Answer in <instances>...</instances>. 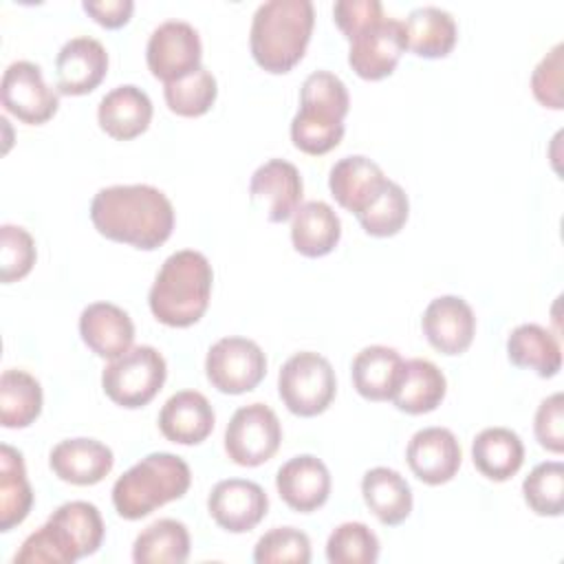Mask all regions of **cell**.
<instances>
[{"label": "cell", "mask_w": 564, "mask_h": 564, "mask_svg": "<svg viewBox=\"0 0 564 564\" xmlns=\"http://www.w3.org/2000/svg\"><path fill=\"white\" fill-rule=\"evenodd\" d=\"M90 220L101 236L152 251L172 236L174 207L159 187L110 185L93 196Z\"/></svg>", "instance_id": "obj_1"}, {"label": "cell", "mask_w": 564, "mask_h": 564, "mask_svg": "<svg viewBox=\"0 0 564 564\" xmlns=\"http://www.w3.org/2000/svg\"><path fill=\"white\" fill-rule=\"evenodd\" d=\"M212 282V264L200 251L181 249L167 256L148 293L152 315L172 328L196 324L209 306Z\"/></svg>", "instance_id": "obj_2"}, {"label": "cell", "mask_w": 564, "mask_h": 564, "mask_svg": "<svg viewBox=\"0 0 564 564\" xmlns=\"http://www.w3.org/2000/svg\"><path fill=\"white\" fill-rule=\"evenodd\" d=\"M315 24L311 0L262 2L251 20L249 46L256 64L269 73H289L308 46Z\"/></svg>", "instance_id": "obj_3"}, {"label": "cell", "mask_w": 564, "mask_h": 564, "mask_svg": "<svg viewBox=\"0 0 564 564\" xmlns=\"http://www.w3.org/2000/svg\"><path fill=\"white\" fill-rule=\"evenodd\" d=\"M350 97L346 84L328 73H311L300 90V110L291 121V141L297 150L319 156L339 145L344 137V117Z\"/></svg>", "instance_id": "obj_4"}, {"label": "cell", "mask_w": 564, "mask_h": 564, "mask_svg": "<svg viewBox=\"0 0 564 564\" xmlns=\"http://www.w3.org/2000/svg\"><path fill=\"white\" fill-rule=\"evenodd\" d=\"M192 485L189 465L170 452H154L134 463L112 485V505L126 520H141L178 500Z\"/></svg>", "instance_id": "obj_5"}, {"label": "cell", "mask_w": 564, "mask_h": 564, "mask_svg": "<svg viewBox=\"0 0 564 564\" xmlns=\"http://www.w3.org/2000/svg\"><path fill=\"white\" fill-rule=\"evenodd\" d=\"M165 377L167 366L156 348L132 346L106 364L101 372V388L112 403L137 410L159 394Z\"/></svg>", "instance_id": "obj_6"}, {"label": "cell", "mask_w": 564, "mask_h": 564, "mask_svg": "<svg viewBox=\"0 0 564 564\" xmlns=\"http://www.w3.org/2000/svg\"><path fill=\"white\" fill-rule=\"evenodd\" d=\"M278 392L289 412L297 416H317L335 399V370L319 352H295L280 368Z\"/></svg>", "instance_id": "obj_7"}, {"label": "cell", "mask_w": 564, "mask_h": 564, "mask_svg": "<svg viewBox=\"0 0 564 564\" xmlns=\"http://www.w3.org/2000/svg\"><path fill=\"white\" fill-rule=\"evenodd\" d=\"M282 425L264 403H249L234 412L225 430V452L242 467L267 463L280 447Z\"/></svg>", "instance_id": "obj_8"}, {"label": "cell", "mask_w": 564, "mask_h": 564, "mask_svg": "<svg viewBox=\"0 0 564 564\" xmlns=\"http://www.w3.org/2000/svg\"><path fill=\"white\" fill-rule=\"evenodd\" d=\"M205 375L218 392L242 394L264 379L267 357L253 339L223 337L205 357Z\"/></svg>", "instance_id": "obj_9"}, {"label": "cell", "mask_w": 564, "mask_h": 564, "mask_svg": "<svg viewBox=\"0 0 564 564\" xmlns=\"http://www.w3.org/2000/svg\"><path fill=\"white\" fill-rule=\"evenodd\" d=\"M200 57L203 46L198 31L183 20L159 24L145 46L148 68L163 84L178 82L200 68Z\"/></svg>", "instance_id": "obj_10"}, {"label": "cell", "mask_w": 564, "mask_h": 564, "mask_svg": "<svg viewBox=\"0 0 564 564\" xmlns=\"http://www.w3.org/2000/svg\"><path fill=\"white\" fill-rule=\"evenodd\" d=\"M2 106L24 123L40 126L48 121L59 106V97L46 86L42 68L29 59L7 66L0 84Z\"/></svg>", "instance_id": "obj_11"}, {"label": "cell", "mask_w": 564, "mask_h": 564, "mask_svg": "<svg viewBox=\"0 0 564 564\" xmlns=\"http://www.w3.org/2000/svg\"><path fill=\"white\" fill-rule=\"evenodd\" d=\"M403 53V22L383 18L350 40L348 64L361 79L377 82L392 75Z\"/></svg>", "instance_id": "obj_12"}, {"label": "cell", "mask_w": 564, "mask_h": 564, "mask_svg": "<svg viewBox=\"0 0 564 564\" xmlns=\"http://www.w3.org/2000/svg\"><path fill=\"white\" fill-rule=\"evenodd\" d=\"M269 509L264 489L245 478H227L212 487L207 511L214 522L229 533H247L262 522Z\"/></svg>", "instance_id": "obj_13"}, {"label": "cell", "mask_w": 564, "mask_h": 564, "mask_svg": "<svg viewBox=\"0 0 564 564\" xmlns=\"http://www.w3.org/2000/svg\"><path fill=\"white\" fill-rule=\"evenodd\" d=\"M405 458L412 474L425 485L449 482L463 460L460 443L447 427H423L412 434Z\"/></svg>", "instance_id": "obj_14"}, {"label": "cell", "mask_w": 564, "mask_h": 564, "mask_svg": "<svg viewBox=\"0 0 564 564\" xmlns=\"http://www.w3.org/2000/svg\"><path fill=\"white\" fill-rule=\"evenodd\" d=\"M425 339L443 355L465 352L476 335V315L458 295L434 297L421 317Z\"/></svg>", "instance_id": "obj_15"}, {"label": "cell", "mask_w": 564, "mask_h": 564, "mask_svg": "<svg viewBox=\"0 0 564 564\" xmlns=\"http://www.w3.org/2000/svg\"><path fill=\"white\" fill-rule=\"evenodd\" d=\"M108 73L106 46L88 35L68 40L55 57L57 90L62 95H86L93 93Z\"/></svg>", "instance_id": "obj_16"}, {"label": "cell", "mask_w": 564, "mask_h": 564, "mask_svg": "<svg viewBox=\"0 0 564 564\" xmlns=\"http://www.w3.org/2000/svg\"><path fill=\"white\" fill-rule=\"evenodd\" d=\"M249 194L251 200L264 203L271 223H284L302 205L304 185L300 170L284 159H271L251 174Z\"/></svg>", "instance_id": "obj_17"}, {"label": "cell", "mask_w": 564, "mask_h": 564, "mask_svg": "<svg viewBox=\"0 0 564 564\" xmlns=\"http://www.w3.org/2000/svg\"><path fill=\"white\" fill-rule=\"evenodd\" d=\"M275 487L293 511L311 513L328 500L330 474L317 456L300 454L278 469Z\"/></svg>", "instance_id": "obj_18"}, {"label": "cell", "mask_w": 564, "mask_h": 564, "mask_svg": "<svg viewBox=\"0 0 564 564\" xmlns=\"http://www.w3.org/2000/svg\"><path fill=\"white\" fill-rule=\"evenodd\" d=\"M48 465L59 480L86 487L101 482L110 474L115 456L112 449L101 441L79 436L59 441L51 449Z\"/></svg>", "instance_id": "obj_19"}, {"label": "cell", "mask_w": 564, "mask_h": 564, "mask_svg": "<svg viewBox=\"0 0 564 564\" xmlns=\"http://www.w3.org/2000/svg\"><path fill=\"white\" fill-rule=\"evenodd\" d=\"M79 335L97 357L115 359L132 348L134 324L117 304L93 302L79 315Z\"/></svg>", "instance_id": "obj_20"}, {"label": "cell", "mask_w": 564, "mask_h": 564, "mask_svg": "<svg viewBox=\"0 0 564 564\" xmlns=\"http://www.w3.org/2000/svg\"><path fill=\"white\" fill-rule=\"evenodd\" d=\"M214 408L205 394L181 390L172 394L159 412L161 434L178 445H198L214 430Z\"/></svg>", "instance_id": "obj_21"}, {"label": "cell", "mask_w": 564, "mask_h": 564, "mask_svg": "<svg viewBox=\"0 0 564 564\" xmlns=\"http://www.w3.org/2000/svg\"><path fill=\"white\" fill-rule=\"evenodd\" d=\"M97 121L112 139H134L145 132L152 121V101L139 86L121 84L101 97Z\"/></svg>", "instance_id": "obj_22"}, {"label": "cell", "mask_w": 564, "mask_h": 564, "mask_svg": "<svg viewBox=\"0 0 564 564\" xmlns=\"http://www.w3.org/2000/svg\"><path fill=\"white\" fill-rule=\"evenodd\" d=\"M383 170L364 154H350L339 159L328 174V187L333 198L355 216L366 209V205L386 185Z\"/></svg>", "instance_id": "obj_23"}, {"label": "cell", "mask_w": 564, "mask_h": 564, "mask_svg": "<svg viewBox=\"0 0 564 564\" xmlns=\"http://www.w3.org/2000/svg\"><path fill=\"white\" fill-rule=\"evenodd\" d=\"M291 242L306 258L330 253L341 238V223L335 209L324 200H306L291 216Z\"/></svg>", "instance_id": "obj_24"}, {"label": "cell", "mask_w": 564, "mask_h": 564, "mask_svg": "<svg viewBox=\"0 0 564 564\" xmlns=\"http://www.w3.org/2000/svg\"><path fill=\"white\" fill-rule=\"evenodd\" d=\"M447 381L436 364L430 359L403 361L401 377L392 392V403L408 414H425L441 405L445 399Z\"/></svg>", "instance_id": "obj_25"}, {"label": "cell", "mask_w": 564, "mask_h": 564, "mask_svg": "<svg viewBox=\"0 0 564 564\" xmlns=\"http://www.w3.org/2000/svg\"><path fill=\"white\" fill-rule=\"evenodd\" d=\"M405 48L425 59H438L452 53L458 31L449 11L441 7H419L403 22Z\"/></svg>", "instance_id": "obj_26"}, {"label": "cell", "mask_w": 564, "mask_h": 564, "mask_svg": "<svg viewBox=\"0 0 564 564\" xmlns=\"http://www.w3.org/2000/svg\"><path fill=\"white\" fill-rule=\"evenodd\" d=\"M403 359L390 346H366L352 359V386L368 401H388L401 377Z\"/></svg>", "instance_id": "obj_27"}, {"label": "cell", "mask_w": 564, "mask_h": 564, "mask_svg": "<svg viewBox=\"0 0 564 564\" xmlns=\"http://www.w3.org/2000/svg\"><path fill=\"white\" fill-rule=\"evenodd\" d=\"M361 494L368 509L386 527L401 524L412 511V489L408 480L390 467H372L361 478Z\"/></svg>", "instance_id": "obj_28"}, {"label": "cell", "mask_w": 564, "mask_h": 564, "mask_svg": "<svg viewBox=\"0 0 564 564\" xmlns=\"http://www.w3.org/2000/svg\"><path fill=\"white\" fill-rule=\"evenodd\" d=\"M476 469L496 482L509 480L524 463V445L509 427H485L471 443Z\"/></svg>", "instance_id": "obj_29"}, {"label": "cell", "mask_w": 564, "mask_h": 564, "mask_svg": "<svg viewBox=\"0 0 564 564\" xmlns=\"http://www.w3.org/2000/svg\"><path fill=\"white\" fill-rule=\"evenodd\" d=\"M507 357L518 368L535 370L538 377H555L562 368L557 337L540 324H520L507 337Z\"/></svg>", "instance_id": "obj_30"}, {"label": "cell", "mask_w": 564, "mask_h": 564, "mask_svg": "<svg viewBox=\"0 0 564 564\" xmlns=\"http://www.w3.org/2000/svg\"><path fill=\"white\" fill-rule=\"evenodd\" d=\"M33 507V489L26 478L24 458L11 445H0V531L24 522Z\"/></svg>", "instance_id": "obj_31"}, {"label": "cell", "mask_w": 564, "mask_h": 564, "mask_svg": "<svg viewBox=\"0 0 564 564\" xmlns=\"http://www.w3.org/2000/svg\"><path fill=\"white\" fill-rule=\"evenodd\" d=\"M84 557L73 531L53 513L33 531L15 553V564H73Z\"/></svg>", "instance_id": "obj_32"}, {"label": "cell", "mask_w": 564, "mask_h": 564, "mask_svg": "<svg viewBox=\"0 0 564 564\" xmlns=\"http://www.w3.org/2000/svg\"><path fill=\"white\" fill-rule=\"evenodd\" d=\"M189 555V531L174 518L148 524L132 544L137 564H183Z\"/></svg>", "instance_id": "obj_33"}, {"label": "cell", "mask_w": 564, "mask_h": 564, "mask_svg": "<svg viewBox=\"0 0 564 564\" xmlns=\"http://www.w3.org/2000/svg\"><path fill=\"white\" fill-rule=\"evenodd\" d=\"M42 412L40 381L18 368H9L0 377V423L4 427H29Z\"/></svg>", "instance_id": "obj_34"}, {"label": "cell", "mask_w": 564, "mask_h": 564, "mask_svg": "<svg viewBox=\"0 0 564 564\" xmlns=\"http://www.w3.org/2000/svg\"><path fill=\"white\" fill-rule=\"evenodd\" d=\"M408 214H410L408 194L399 183L388 178L381 192L366 205L364 212L357 214V220L366 234L377 238H388L403 229Z\"/></svg>", "instance_id": "obj_35"}, {"label": "cell", "mask_w": 564, "mask_h": 564, "mask_svg": "<svg viewBox=\"0 0 564 564\" xmlns=\"http://www.w3.org/2000/svg\"><path fill=\"white\" fill-rule=\"evenodd\" d=\"M167 108L178 117H200L205 115L218 95L216 77L205 68H196L187 77L165 84L163 88Z\"/></svg>", "instance_id": "obj_36"}, {"label": "cell", "mask_w": 564, "mask_h": 564, "mask_svg": "<svg viewBox=\"0 0 564 564\" xmlns=\"http://www.w3.org/2000/svg\"><path fill=\"white\" fill-rule=\"evenodd\" d=\"M524 502L538 516H562L564 511V465L546 460L535 465L522 482Z\"/></svg>", "instance_id": "obj_37"}, {"label": "cell", "mask_w": 564, "mask_h": 564, "mask_svg": "<svg viewBox=\"0 0 564 564\" xmlns=\"http://www.w3.org/2000/svg\"><path fill=\"white\" fill-rule=\"evenodd\" d=\"M326 557L330 564H375L379 540L364 522H344L328 535Z\"/></svg>", "instance_id": "obj_38"}, {"label": "cell", "mask_w": 564, "mask_h": 564, "mask_svg": "<svg viewBox=\"0 0 564 564\" xmlns=\"http://www.w3.org/2000/svg\"><path fill=\"white\" fill-rule=\"evenodd\" d=\"M253 562L258 564H306L311 562V540L295 527H275L267 531L253 549Z\"/></svg>", "instance_id": "obj_39"}, {"label": "cell", "mask_w": 564, "mask_h": 564, "mask_svg": "<svg viewBox=\"0 0 564 564\" xmlns=\"http://www.w3.org/2000/svg\"><path fill=\"white\" fill-rule=\"evenodd\" d=\"M33 236L15 225L0 227V278L4 284L22 280L35 264Z\"/></svg>", "instance_id": "obj_40"}, {"label": "cell", "mask_w": 564, "mask_h": 564, "mask_svg": "<svg viewBox=\"0 0 564 564\" xmlns=\"http://www.w3.org/2000/svg\"><path fill=\"white\" fill-rule=\"evenodd\" d=\"M531 90L535 99L553 110H562V44H555L535 66L531 75Z\"/></svg>", "instance_id": "obj_41"}, {"label": "cell", "mask_w": 564, "mask_h": 564, "mask_svg": "<svg viewBox=\"0 0 564 564\" xmlns=\"http://www.w3.org/2000/svg\"><path fill=\"white\" fill-rule=\"evenodd\" d=\"M535 438L538 443L553 452L562 454L564 452V397L562 392H555L546 397L535 412Z\"/></svg>", "instance_id": "obj_42"}, {"label": "cell", "mask_w": 564, "mask_h": 564, "mask_svg": "<svg viewBox=\"0 0 564 564\" xmlns=\"http://www.w3.org/2000/svg\"><path fill=\"white\" fill-rule=\"evenodd\" d=\"M333 18L344 37L350 42L364 29L383 20V4L379 0H337Z\"/></svg>", "instance_id": "obj_43"}, {"label": "cell", "mask_w": 564, "mask_h": 564, "mask_svg": "<svg viewBox=\"0 0 564 564\" xmlns=\"http://www.w3.org/2000/svg\"><path fill=\"white\" fill-rule=\"evenodd\" d=\"M82 9L101 26L119 29L128 24L134 2L132 0H84Z\"/></svg>", "instance_id": "obj_44"}]
</instances>
